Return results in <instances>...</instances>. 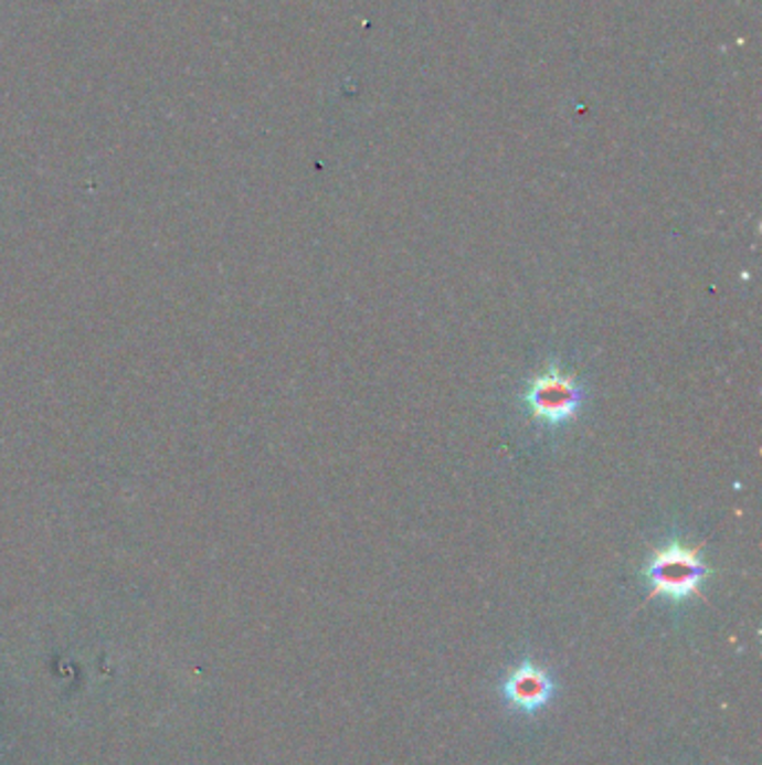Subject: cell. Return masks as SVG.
<instances>
[{"instance_id":"obj_1","label":"cell","mask_w":762,"mask_h":765,"mask_svg":"<svg viewBox=\"0 0 762 765\" xmlns=\"http://www.w3.org/2000/svg\"><path fill=\"white\" fill-rule=\"evenodd\" d=\"M700 551L702 544L687 546L682 542L655 549L644 566L648 598H666L671 603L702 598L700 586L711 575V569L700 557Z\"/></svg>"},{"instance_id":"obj_2","label":"cell","mask_w":762,"mask_h":765,"mask_svg":"<svg viewBox=\"0 0 762 765\" xmlns=\"http://www.w3.org/2000/svg\"><path fill=\"white\" fill-rule=\"evenodd\" d=\"M582 396L584 390L575 376L565 374L552 363L530 381L526 390V405L532 416L543 423H563L578 414Z\"/></svg>"},{"instance_id":"obj_3","label":"cell","mask_w":762,"mask_h":765,"mask_svg":"<svg viewBox=\"0 0 762 765\" xmlns=\"http://www.w3.org/2000/svg\"><path fill=\"white\" fill-rule=\"evenodd\" d=\"M557 680L552 671L530 658L508 669L501 683V697L506 705L519 714L537 716L557 697Z\"/></svg>"}]
</instances>
